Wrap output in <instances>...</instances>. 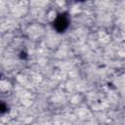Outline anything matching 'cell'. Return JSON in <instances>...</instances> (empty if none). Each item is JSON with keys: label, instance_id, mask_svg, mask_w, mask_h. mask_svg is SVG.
<instances>
[{"label": "cell", "instance_id": "6da1fadb", "mask_svg": "<svg viewBox=\"0 0 125 125\" xmlns=\"http://www.w3.org/2000/svg\"><path fill=\"white\" fill-rule=\"evenodd\" d=\"M70 24V17L67 12H62L57 15L55 20L52 22L53 28L58 33H63L67 30Z\"/></svg>", "mask_w": 125, "mask_h": 125}, {"label": "cell", "instance_id": "7a4b0ae2", "mask_svg": "<svg viewBox=\"0 0 125 125\" xmlns=\"http://www.w3.org/2000/svg\"><path fill=\"white\" fill-rule=\"evenodd\" d=\"M7 111H9V106L4 101H2L0 103V112H1V114H4Z\"/></svg>", "mask_w": 125, "mask_h": 125}, {"label": "cell", "instance_id": "3957f363", "mask_svg": "<svg viewBox=\"0 0 125 125\" xmlns=\"http://www.w3.org/2000/svg\"><path fill=\"white\" fill-rule=\"evenodd\" d=\"M19 57H20V59H21V60H26V59H27V57H28V55H27V53H26L25 51H21V52H20Z\"/></svg>", "mask_w": 125, "mask_h": 125}]
</instances>
